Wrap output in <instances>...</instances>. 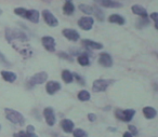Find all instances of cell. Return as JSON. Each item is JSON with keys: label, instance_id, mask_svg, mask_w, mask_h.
<instances>
[{"label": "cell", "instance_id": "cell-24", "mask_svg": "<svg viewBox=\"0 0 158 137\" xmlns=\"http://www.w3.org/2000/svg\"><path fill=\"white\" fill-rule=\"evenodd\" d=\"M149 25V20L148 18H140L136 21V27L138 28H144V27Z\"/></svg>", "mask_w": 158, "mask_h": 137}, {"label": "cell", "instance_id": "cell-10", "mask_svg": "<svg viewBox=\"0 0 158 137\" xmlns=\"http://www.w3.org/2000/svg\"><path fill=\"white\" fill-rule=\"evenodd\" d=\"M42 46L49 52H54L55 51V40L54 38L50 37V36H44L41 39Z\"/></svg>", "mask_w": 158, "mask_h": 137}, {"label": "cell", "instance_id": "cell-35", "mask_svg": "<svg viewBox=\"0 0 158 137\" xmlns=\"http://www.w3.org/2000/svg\"><path fill=\"white\" fill-rule=\"evenodd\" d=\"M97 115H95V113H89L88 115V120L90 122H95L97 121Z\"/></svg>", "mask_w": 158, "mask_h": 137}, {"label": "cell", "instance_id": "cell-4", "mask_svg": "<svg viewBox=\"0 0 158 137\" xmlns=\"http://www.w3.org/2000/svg\"><path fill=\"white\" fill-rule=\"evenodd\" d=\"M47 79H48V74L47 72L41 71V72H38V74H35L27 81V87L28 89H33L35 85L44 83L47 81Z\"/></svg>", "mask_w": 158, "mask_h": 137}, {"label": "cell", "instance_id": "cell-28", "mask_svg": "<svg viewBox=\"0 0 158 137\" xmlns=\"http://www.w3.org/2000/svg\"><path fill=\"white\" fill-rule=\"evenodd\" d=\"M73 135H74V137H88V134L82 128H76V130H74L73 131Z\"/></svg>", "mask_w": 158, "mask_h": 137}, {"label": "cell", "instance_id": "cell-31", "mask_svg": "<svg viewBox=\"0 0 158 137\" xmlns=\"http://www.w3.org/2000/svg\"><path fill=\"white\" fill-rule=\"evenodd\" d=\"M73 77H74V79H76L78 83H80L81 85H85V81H84V79H82L81 76H79L78 74H73Z\"/></svg>", "mask_w": 158, "mask_h": 137}, {"label": "cell", "instance_id": "cell-21", "mask_svg": "<svg viewBox=\"0 0 158 137\" xmlns=\"http://www.w3.org/2000/svg\"><path fill=\"white\" fill-rule=\"evenodd\" d=\"M63 12L66 14V15H72L73 13L75 12V6L74 3L72 2V1H66L65 5H64L63 7Z\"/></svg>", "mask_w": 158, "mask_h": 137}, {"label": "cell", "instance_id": "cell-30", "mask_svg": "<svg viewBox=\"0 0 158 137\" xmlns=\"http://www.w3.org/2000/svg\"><path fill=\"white\" fill-rule=\"evenodd\" d=\"M149 18H152V20L154 21V24H155V28L157 29V28H158V24H157L158 13H156V12H154V13H152L151 15H149Z\"/></svg>", "mask_w": 158, "mask_h": 137}, {"label": "cell", "instance_id": "cell-16", "mask_svg": "<svg viewBox=\"0 0 158 137\" xmlns=\"http://www.w3.org/2000/svg\"><path fill=\"white\" fill-rule=\"evenodd\" d=\"M131 10L135 15L140 16V18H148V14H147L146 9H145L144 7H142V6L134 5V6H132Z\"/></svg>", "mask_w": 158, "mask_h": 137}, {"label": "cell", "instance_id": "cell-17", "mask_svg": "<svg viewBox=\"0 0 158 137\" xmlns=\"http://www.w3.org/2000/svg\"><path fill=\"white\" fill-rule=\"evenodd\" d=\"M0 74H1V77H2L3 80L7 81V82H10V83L15 82V80L18 79L16 74H14V72H12V71H7V70H3V71H1Z\"/></svg>", "mask_w": 158, "mask_h": 137}, {"label": "cell", "instance_id": "cell-14", "mask_svg": "<svg viewBox=\"0 0 158 137\" xmlns=\"http://www.w3.org/2000/svg\"><path fill=\"white\" fill-rule=\"evenodd\" d=\"M82 44H84L87 49H90V50H101V49H103V44L102 43L93 41V40H89V39L82 40Z\"/></svg>", "mask_w": 158, "mask_h": 137}, {"label": "cell", "instance_id": "cell-18", "mask_svg": "<svg viewBox=\"0 0 158 137\" xmlns=\"http://www.w3.org/2000/svg\"><path fill=\"white\" fill-rule=\"evenodd\" d=\"M143 115H144V117L146 118V119L151 120V119H154V118L157 115V111H156V109L153 108V107L146 106L143 108Z\"/></svg>", "mask_w": 158, "mask_h": 137}, {"label": "cell", "instance_id": "cell-15", "mask_svg": "<svg viewBox=\"0 0 158 137\" xmlns=\"http://www.w3.org/2000/svg\"><path fill=\"white\" fill-rule=\"evenodd\" d=\"M61 126H62V128H63L64 132L70 134V133H73V131H74L75 124H74V122H73L72 120L63 119L61 121Z\"/></svg>", "mask_w": 158, "mask_h": 137}, {"label": "cell", "instance_id": "cell-8", "mask_svg": "<svg viewBox=\"0 0 158 137\" xmlns=\"http://www.w3.org/2000/svg\"><path fill=\"white\" fill-rule=\"evenodd\" d=\"M94 24V20L90 16H82L78 20V26L82 29V30H90L93 27Z\"/></svg>", "mask_w": 158, "mask_h": 137}, {"label": "cell", "instance_id": "cell-1", "mask_svg": "<svg viewBox=\"0 0 158 137\" xmlns=\"http://www.w3.org/2000/svg\"><path fill=\"white\" fill-rule=\"evenodd\" d=\"M14 13L23 18L31 21V23L39 22V12L37 10H27L25 8H15Z\"/></svg>", "mask_w": 158, "mask_h": 137}, {"label": "cell", "instance_id": "cell-12", "mask_svg": "<svg viewBox=\"0 0 158 137\" xmlns=\"http://www.w3.org/2000/svg\"><path fill=\"white\" fill-rule=\"evenodd\" d=\"M99 63L101 66H103V67H112L113 66V58L112 56H110L108 53L106 52H103L100 54L99 56Z\"/></svg>", "mask_w": 158, "mask_h": 137}, {"label": "cell", "instance_id": "cell-13", "mask_svg": "<svg viewBox=\"0 0 158 137\" xmlns=\"http://www.w3.org/2000/svg\"><path fill=\"white\" fill-rule=\"evenodd\" d=\"M46 90H47V93L49 94V95H53V94H55L57 91H60L61 90V83L57 82V81H49V82H47L46 84Z\"/></svg>", "mask_w": 158, "mask_h": 137}, {"label": "cell", "instance_id": "cell-34", "mask_svg": "<svg viewBox=\"0 0 158 137\" xmlns=\"http://www.w3.org/2000/svg\"><path fill=\"white\" fill-rule=\"evenodd\" d=\"M0 63L5 64V65H7V66H9V65H10V63L8 62L7 57H6L5 55L2 54V52H0Z\"/></svg>", "mask_w": 158, "mask_h": 137}, {"label": "cell", "instance_id": "cell-11", "mask_svg": "<svg viewBox=\"0 0 158 137\" xmlns=\"http://www.w3.org/2000/svg\"><path fill=\"white\" fill-rule=\"evenodd\" d=\"M62 34H63L64 37H65L66 39L69 40V41L76 42V41H78V40L80 39V35H79L78 31L75 30V29H72V28H65V29H63Z\"/></svg>", "mask_w": 158, "mask_h": 137}, {"label": "cell", "instance_id": "cell-3", "mask_svg": "<svg viewBox=\"0 0 158 137\" xmlns=\"http://www.w3.org/2000/svg\"><path fill=\"white\" fill-rule=\"evenodd\" d=\"M6 38L9 42L13 41V40H20L21 42H26L28 40L27 36L25 35L23 31L20 29H10L8 28L6 30Z\"/></svg>", "mask_w": 158, "mask_h": 137}, {"label": "cell", "instance_id": "cell-20", "mask_svg": "<svg viewBox=\"0 0 158 137\" xmlns=\"http://www.w3.org/2000/svg\"><path fill=\"white\" fill-rule=\"evenodd\" d=\"M108 21H110V23H115V24H118V25H123L126 23L125 18L121 15H119V14H112V15L108 18Z\"/></svg>", "mask_w": 158, "mask_h": 137}, {"label": "cell", "instance_id": "cell-19", "mask_svg": "<svg viewBox=\"0 0 158 137\" xmlns=\"http://www.w3.org/2000/svg\"><path fill=\"white\" fill-rule=\"evenodd\" d=\"M98 3L105 8H120L123 6L120 2H117L115 0H100Z\"/></svg>", "mask_w": 158, "mask_h": 137}, {"label": "cell", "instance_id": "cell-2", "mask_svg": "<svg viewBox=\"0 0 158 137\" xmlns=\"http://www.w3.org/2000/svg\"><path fill=\"white\" fill-rule=\"evenodd\" d=\"M5 113L6 118L9 120L11 123L16 124V125H24L25 124V118L23 117V115L19 111L14 110L11 108H5Z\"/></svg>", "mask_w": 158, "mask_h": 137}, {"label": "cell", "instance_id": "cell-36", "mask_svg": "<svg viewBox=\"0 0 158 137\" xmlns=\"http://www.w3.org/2000/svg\"><path fill=\"white\" fill-rule=\"evenodd\" d=\"M26 131L27 132H31V133H35V127L33 125H28L26 127Z\"/></svg>", "mask_w": 158, "mask_h": 137}, {"label": "cell", "instance_id": "cell-29", "mask_svg": "<svg viewBox=\"0 0 158 137\" xmlns=\"http://www.w3.org/2000/svg\"><path fill=\"white\" fill-rule=\"evenodd\" d=\"M93 13L95 14V16H97V18L99 21H104V14H103V12H102V10L101 9H95V10H93Z\"/></svg>", "mask_w": 158, "mask_h": 137}, {"label": "cell", "instance_id": "cell-37", "mask_svg": "<svg viewBox=\"0 0 158 137\" xmlns=\"http://www.w3.org/2000/svg\"><path fill=\"white\" fill-rule=\"evenodd\" d=\"M123 137H134V136L130 132H125V133H123Z\"/></svg>", "mask_w": 158, "mask_h": 137}, {"label": "cell", "instance_id": "cell-25", "mask_svg": "<svg viewBox=\"0 0 158 137\" xmlns=\"http://www.w3.org/2000/svg\"><path fill=\"white\" fill-rule=\"evenodd\" d=\"M79 9H80L81 12H84L85 14H87V15L93 14V10H94L91 6H89V5H79Z\"/></svg>", "mask_w": 158, "mask_h": 137}, {"label": "cell", "instance_id": "cell-5", "mask_svg": "<svg viewBox=\"0 0 158 137\" xmlns=\"http://www.w3.org/2000/svg\"><path fill=\"white\" fill-rule=\"evenodd\" d=\"M134 115H135V110L133 109H126V110H118L115 111V117L121 122H130L133 119Z\"/></svg>", "mask_w": 158, "mask_h": 137}, {"label": "cell", "instance_id": "cell-6", "mask_svg": "<svg viewBox=\"0 0 158 137\" xmlns=\"http://www.w3.org/2000/svg\"><path fill=\"white\" fill-rule=\"evenodd\" d=\"M110 83H113L112 80H106V79H97L93 81L92 83V90L95 93L99 92H104L107 90V87H110Z\"/></svg>", "mask_w": 158, "mask_h": 137}, {"label": "cell", "instance_id": "cell-39", "mask_svg": "<svg viewBox=\"0 0 158 137\" xmlns=\"http://www.w3.org/2000/svg\"><path fill=\"white\" fill-rule=\"evenodd\" d=\"M1 13H2V11H1V10H0V14H1Z\"/></svg>", "mask_w": 158, "mask_h": 137}, {"label": "cell", "instance_id": "cell-9", "mask_svg": "<svg viewBox=\"0 0 158 137\" xmlns=\"http://www.w3.org/2000/svg\"><path fill=\"white\" fill-rule=\"evenodd\" d=\"M44 117L49 126H53L55 124V122H56L54 110L51 107H47V108L44 109Z\"/></svg>", "mask_w": 158, "mask_h": 137}, {"label": "cell", "instance_id": "cell-23", "mask_svg": "<svg viewBox=\"0 0 158 137\" xmlns=\"http://www.w3.org/2000/svg\"><path fill=\"white\" fill-rule=\"evenodd\" d=\"M78 99L81 100V102H88V100H90L91 98V95L90 93H89L88 91H86V90H82V91H80L78 93Z\"/></svg>", "mask_w": 158, "mask_h": 137}, {"label": "cell", "instance_id": "cell-41", "mask_svg": "<svg viewBox=\"0 0 158 137\" xmlns=\"http://www.w3.org/2000/svg\"><path fill=\"white\" fill-rule=\"evenodd\" d=\"M0 128H1V127H0Z\"/></svg>", "mask_w": 158, "mask_h": 137}, {"label": "cell", "instance_id": "cell-40", "mask_svg": "<svg viewBox=\"0 0 158 137\" xmlns=\"http://www.w3.org/2000/svg\"><path fill=\"white\" fill-rule=\"evenodd\" d=\"M66 1H68V0H66ZM69 1H70V0H69Z\"/></svg>", "mask_w": 158, "mask_h": 137}, {"label": "cell", "instance_id": "cell-27", "mask_svg": "<svg viewBox=\"0 0 158 137\" xmlns=\"http://www.w3.org/2000/svg\"><path fill=\"white\" fill-rule=\"evenodd\" d=\"M14 137H38L35 133H31V132H24V131H20L18 133H14L13 135Z\"/></svg>", "mask_w": 158, "mask_h": 137}, {"label": "cell", "instance_id": "cell-38", "mask_svg": "<svg viewBox=\"0 0 158 137\" xmlns=\"http://www.w3.org/2000/svg\"><path fill=\"white\" fill-rule=\"evenodd\" d=\"M110 131H112V132H116V127H115V128H113V127H110Z\"/></svg>", "mask_w": 158, "mask_h": 137}, {"label": "cell", "instance_id": "cell-33", "mask_svg": "<svg viewBox=\"0 0 158 137\" xmlns=\"http://www.w3.org/2000/svg\"><path fill=\"white\" fill-rule=\"evenodd\" d=\"M59 56L62 57V58H65L68 62H73V57L70 55H68L67 53H59Z\"/></svg>", "mask_w": 158, "mask_h": 137}, {"label": "cell", "instance_id": "cell-22", "mask_svg": "<svg viewBox=\"0 0 158 137\" xmlns=\"http://www.w3.org/2000/svg\"><path fill=\"white\" fill-rule=\"evenodd\" d=\"M62 79L65 83H72L74 81V77H73V74L69 71V70L65 69L62 71Z\"/></svg>", "mask_w": 158, "mask_h": 137}, {"label": "cell", "instance_id": "cell-32", "mask_svg": "<svg viewBox=\"0 0 158 137\" xmlns=\"http://www.w3.org/2000/svg\"><path fill=\"white\" fill-rule=\"evenodd\" d=\"M128 128H129V132L131 133V134L133 135V136H136V135L139 134L138 128H136L134 125H129V126H128Z\"/></svg>", "mask_w": 158, "mask_h": 137}, {"label": "cell", "instance_id": "cell-26", "mask_svg": "<svg viewBox=\"0 0 158 137\" xmlns=\"http://www.w3.org/2000/svg\"><path fill=\"white\" fill-rule=\"evenodd\" d=\"M77 61H78L79 65H81V66H88L89 64H90V61H89V57L87 56L86 54L79 55L78 58H77Z\"/></svg>", "mask_w": 158, "mask_h": 137}, {"label": "cell", "instance_id": "cell-7", "mask_svg": "<svg viewBox=\"0 0 158 137\" xmlns=\"http://www.w3.org/2000/svg\"><path fill=\"white\" fill-rule=\"evenodd\" d=\"M42 18H44V22H46V24L48 25V26L56 27L57 25H59V21H57V18H55V16L53 15L49 10H44V11H42Z\"/></svg>", "mask_w": 158, "mask_h": 137}]
</instances>
